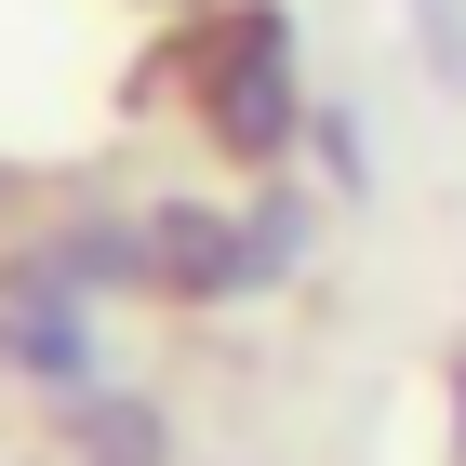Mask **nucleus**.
Masks as SVG:
<instances>
[{
	"label": "nucleus",
	"mask_w": 466,
	"mask_h": 466,
	"mask_svg": "<svg viewBox=\"0 0 466 466\" xmlns=\"http://www.w3.org/2000/svg\"><path fill=\"white\" fill-rule=\"evenodd\" d=\"M413 27H427V54H440V80H466V0H413Z\"/></svg>",
	"instance_id": "obj_1"
}]
</instances>
